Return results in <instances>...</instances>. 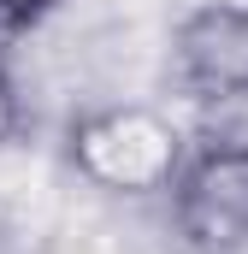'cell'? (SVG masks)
Returning <instances> with one entry per match:
<instances>
[{
    "label": "cell",
    "instance_id": "cell-1",
    "mask_svg": "<svg viewBox=\"0 0 248 254\" xmlns=\"http://www.w3.org/2000/svg\"><path fill=\"white\" fill-rule=\"evenodd\" d=\"M160 195L184 254H248V136L189 142Z\"/></svg>",
    "mask_w": 248,
    "mask_h": 254
},
{
    "label": "cell",
    "instance_id": "cell-4",
    "mask_svg": "<svg viewBox=\"0 0 248 254\" xmlns=\"http://www.w3.org/2000/svg\"><path fill=\"white\" fill-rule=\"evenodd\" d=\"M54 6H60V0H0V42L24 36V30H30V24H42Z\"/></svg>",
    "mask_w": 248,
    "mask_h": 254
},
{
    "label": "cell",
    "instance_id": "cell-3",
    "mask_svg": "<svg viewBox=\"0 0 248 254\" xmlns=\"http://www.w3.org/2000/svg\"><path fill=\"white\" fill-rule=\"evenodd\" d=\"M172 71L201 107H248V6L189 12L172 48Z\"/></svg>",
    "mask_w": 248,
    "mask_h": 254
},
{
    "label": "cell",
    "instance_id": "cell-2",
    "mask_svg": "<svg viewBox=\"0 0 248 254\" xmlns=\"http://www.w3.org/2000/svg\"><path fill=\"white\" fill-rule=\"evenodd\" d=\"M184 148H189V136L154 107H107V113H95L71 130V160L95 184L130 190V195L166 190Z\"/></svg>",
    "mask_w": 248,
    "mask_h": 254
},
{
    "label": "cell",
    "instance_id": "cell-5",
    "mask_svg": "<svg viewBox=\"0 0 248 254\" xmlns=\"http://www.w3.org/2000/svg\"><path fill=\"white\" fill-rule=\"evenodd\" d=\"M12 119H18V101H12V77H6V60H0V136L12 130Z\"/></svg>",
    "mask_w": 248,
    "mask_h": 254
}]
</instances>
